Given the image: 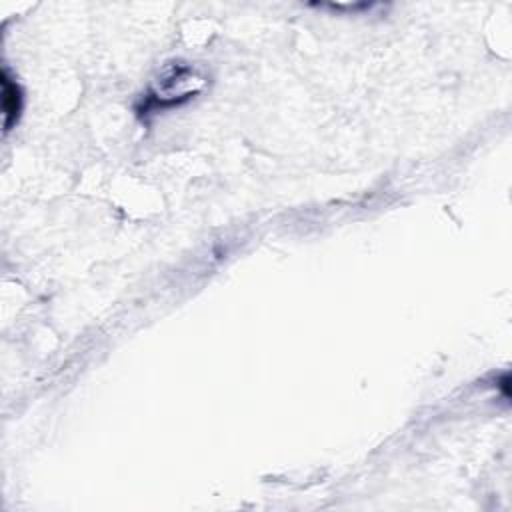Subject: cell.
Here are the masks:
<instances>
[{
	"label": "cell",
	"instance_id": "7a4b0ae2",
	"mask_svg": "<svg viewBox=\"0 0 512 512\" xmlns=\"http://www.w3.org/2000/svg\"><path fill=\"white\" fill-rule=\"evenodd\" d=\"M0 84H2V112H4V130L8 132L20 118L22 114V88L18 86V82L10 76V72L4 68L2 76H0Z\"/></svg>",
	"mask_w": 512,
	"mask_h": 512
},
{
	"label": "cell",
	"instance_id": "6da1fadb",
	"mask_svg": "<svg viewBox=\"0 0 512 512\" xmlns=\"http://www.w3.org/2000/svg\"><path fill=\"white\" fill-rule=\"evenodd\" d=\"M204 82V74H200L194 66H188L184 62H172L170 66H166V70L160 74V78L148 92L144 110H162L178 106L194 98V94L202 90Z\"/></svg>",
	"mask_w": 512,
	"mask_h": 512
}]
</instances>
